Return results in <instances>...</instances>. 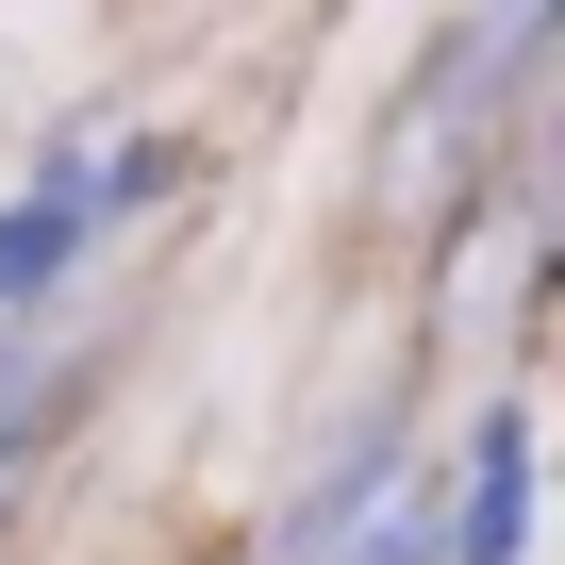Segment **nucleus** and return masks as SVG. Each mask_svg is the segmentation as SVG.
Instances as JSON below:
<instances>
[{
    "instance_id": "obj_2",
    "label": "nucleus",
    "mask_w": 565,
    "mask_h": 565,
    "mask_svg": "<svg viewBox=\"0 0 565 565\" xmlns=\"http://www.w3.org/2000/svg\"><path fill=\"white\" fill-rule=\"evenodd\" d=\"M449 565H532V416H482V449H466V515H449Z\"/></svg>"
},
{
    "instance_id": "obj_1",
    "label": "nucleus",
    "mask_w": 565,
    "mask_h": 565,
    "mask_svg": "<svg viewBox=\"0 0 565 565\" xmlns=\"http://www.w3.org/2000/svg\"><path fill=\"white\" fill-rule=\"evenodd\" d=\"M100 216H117V150H51V167H34V200L0 216V333H18L51 282L84 266V233H100Z\"/></svg>"
}]
</instances>
